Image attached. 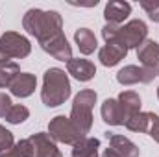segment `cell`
Instances as JSON below:
<instances>
[{"instance_id":"30bf717a","label":"cell","mask_w":159,"mask_h":157,"mask_svg":"<svg viewBox=\"0 0 159 157\" xmlns=\"http://www.w3.org/2000/svg\"><path fill=\"white\" fill-rule=\"evenodd\" d=\"M128 56V48L124 44H120L119 41H107L100 52H98V59L104 67H115Z\"/></svg>"},{"instance_id":"ba28073f","label":"cell","mask_w":159,"mask_h":157,"mask_svg":"<svg viewBox=\"0 0 159 157\" xmlns=\"http://www.w3.org/2000/svg\"><path fill=\"white\" fill-rule=\"evenodd\" d=\"M41 48L46 52V54H50L54 59H57V61H70L72 59V46L69 44V41L65 37V34L61 32V34H57L56 37H52V39L44 41L43 44H41Z\"/></svg>"},{"instance_id":"8992f818","label":"cell","mask_w":159,"mask_h":157,"mask_svg":"<svg viewBox=\"0 0 159 157\" xmlns=\"http://www.w3.org/2000/svg\"><path fill=\"white\" fill-rule=\"evenodd\" d=\"M30 52H32L30 41L17 32H6L0 37V54L7 59H11V57L22 59V57L30 56Z\"/></svg>"},{"instance_id":"2e32d148","label":"cell","mask_w":159,"mask_h":157,"mask_svg":"<svg viewBox=\"0 0 159 157\" xmlns=\"http://www.w3.org/2000/svg\"><path fill=\"white\" fill-rule=\"evenodd\" d=\"M107 139H109V148L119 157H139L137 144H133L128 137H124V135H113V133L109 135L107 133Z\"/></svg>"},{"instance_id":"5bb4252c","label":"cell","mask_w":159,"mask_h":157,"mask_svg":"<svg viewBox=\"0 0 159 157\" xmlns=\"http://www.w3.org/2000/svg\"><path fill=\"white\" fill-rule=\"evenodd\" d=\"M67 72L76 78L78 81H91L96 74V67L94 63H91L89 59H80V57H72L67 63Z\"/></svg>"},{"instance_id":"ac0fdd59","label":"cell","mask_w":159,"mask_h":157,"mask_svg":"<svg viewBox=\"0 0 159 157\" xmlns=\"http://www.w3.org/2000/svg\"><path fill=\"white\" fill-rule=\"evenodd\" d=\"M74 41H76L80 52H81L83 56H91V54L98 48L96 37H94V34H93L89 28H78L76 34H74Z\"/></svg>"},{"instance_id":"484cf974","label":"cell","mask_w":159,"mask_h":157,"mask_svg":"<svg viewBox=\"0 0 159 157\" xmlns=\"http://www.w3.org/2000/svg\"><path fill=\"white\" fill-rule=\"evenodd\" d=\"M148 135L156 141V142H159V117L154 113L152 115V120H150V128H148Z\"/></svg>"},{"instance_id":"ffe728a7","label":"cell","mask_w":159,"mask_h":157,"mask_svg":"<svg viewBox=\"0 0 159 157\" xmlns=\"http://www.w3.org/2000/svg\"><path fill=\"white\" fill-rule=\"evenodd\" d=\"M154 113H137L131 118H128V122L124 124L129 131H139V133H148V128H150V120H152Z\"/></svg>"},{"instance_id":"9a60e30c","label":"cell","mask_w":159,"mask_h":157,"mask_svg":"<svg viewBox=\"0 0 159 157\" xmlns=\"http://www.w3.org/2000/svg\"><path fill=\"white\" fill-rule=\"evenodd\" d=\"M102 120L109 126H124L126 117L117 98H107L102 104Z\"/></svg>"},{"instance_id":"83f0119b","label":"cell","mask_w":159,"mask_h":157,"mask_svg":"<svg viewBox=\"0 0 159 157\" xmlns=\"http://www.w3.org/2000/svg\"><path fill=\"white\" fill-rule=\"evenodd\" d=\"M4 61H9V59H7V57H4V56L0 54V63H4Z\"/></svg>"},{"instance_id":"f546056e","label":"cell","mask_w":159,"mask_h":157,"mask_svg":"<svg viewBox=\"0 0 159 157\" xmlns=\"http://www.w3.org/2000/svg\"><path fill=\"white\" fill-rule=\"evenodd\" d=\"M157 76H159V74H157Z\"/></svg>"},{"instance_id":"5b68a950","label":"cell","mask_w":159,"mask_h":157,"mask_svg":"<svg viewBox=\"0 0 159 157\" xmlns=\"http://www.w3.org/2000/svg\"><path fill=\"white\" fill-rule=\"evenodd\" d=\"M48 135L57 141V142H63V144H76L81 139H85L81 133L78 131V128L72 124V120L69 117H63V115H57L50 120L48 124Z\"/></svg>"},{"instance_id":"7402d4cb","label":"cell","mask_w":159,"mask_h":157,"mask_svg":"<svg viewBox=\"0 0 159 157\" xmlns=\"http://www.w3.org/2000/svg\"><path fill=\"white\" fill-rule=\"evenodd\" d=\"M28 117H30V111H28L26 105H13V107L9 109L6 120H7L9 124H22Z\"/></svg>"},{"instance_id":"3957f363","label":"cell","mask_w":159,"mask_h":157,"mask_svg":"<svg viewBox=\"0 0 159 157\" xmlns=\"http://www.w3.org/2000/svg\"><path fill=\"white\" fill-rule=\"evenodd\" d=\"M102 37L107 41H119L128 50L129 48H139L146 37H148V26L141 19H133L126 22L124 26H115V24H106L102 28Z\"/></svg>"},{"instance_id":"6da1fadb","label":"cell","mask_w":159,"mask_h":157,"mask_svg":"<svg viewBox=\"0 0 159 157\" xmlns=\"http://www.w3.org/2000/svg\"><path fill=\"white\" fill-rule=\"evenodd\" d=\"M22 26L30 35H34L39 41V44H43L44 41L52 39L63 32V19L57 11H43L34 7L24 13Z\"/></svg>"},{"instance_id":"4316f807","label":"cell","mask_w":159,"mask_h":157,"mask_svg":"<svg viewBox=\"0 0 159 157\" xmlns=\"http://www.w3.org/2000/svg\"><path fill=\"white\" fill-rule=\"evenodd\" d=\"M102 157H119V155H117L111 148H106V150H104V154H102Z\"/></svg>"},{"instance_id":"9c48e42d","label":"cell","mask_w":159,"mask_h":157,"mask_svg":"<svg viewBox=\"0 0 159 157\" xmlns=\"http://www.w3.org/2000/svg\"><path fill=\"white\" fill-rule=\"evenodd\" d=\"M30 141L34 144V157H63L59 148L56 146V141L48 133H34Z\"/></svg>"},{"instance_id":"f1b7e54d","label":"cell","mask_w":159,"mask_h":157,"mask_svg":"<svg viewBox=\"0 0 159 157\" xmlns=\"http://www.w3.org/2000/svg\"><path fill=\"white\" fill-rule=\"evenodd\" d=\"M157 98H159V87H157Z\"/></svg>"},{"instance_id":"7c38bea8","label":"cell","mask_w":159,"mask_h":157,"mask_svg":"<svg viewBox=\"0 0 159 157\" xmlns=\"http://www.w3.org/2000/svg\"><path fill=\"white\" fill-rule=\"evenodd\" d=\"M131 13V4L128 2H120V0H111L106 4L104 7V17H106V24H115L120 26V22H124Z\"/></svg>"},{"instance_id":"8fae6325","label":"cell","mask_w":159,"mask_h":157,"mask_svg":"<svg viewBox=\"0 0 159 157\" xmlns=\"http://www.w3.org/2000/svg\"><path fill=\"white\" fill-rule=\"evenodd\" d=\"M35 87H37V78L30 72H19L9 83V91L17 98H28L30 94H34Z\"/></svg>"},{"instance_id":"52a82bcc","label":"cell","mask_w":159,"mask_h":157,"mask_svg":"<svg viewBox=\"0 0 159 157\" xmlns=\"http://www.w3.org/2000/svg\"><path fill=\"white\" fill-rule=\"evenodd\" d=\"M159 70L156 69H146V67H137V65H128L117 72V81L120 85H137V83H150L154 78H157Z\"/></svg>"},{"instance_id":"7a4b0ae2","label":"cell","mask_w":159,"mask_h":157,"mask_svg":"<svg viewBox=\"0 0 159 157\" xmlns=\"http://www.w3.org/2000/svg\"><path fill=\"white\" fill-rule=\"evenodd\" d=\"M70 81L69 74H65L63 69L52 67L44 72L43 89H41V100L46 107H57L65 104L70 96Z\"/></svg>"},{"instance_id":"cb8c5ba5","label":"cell","mask_w":159,"mask_h":157,"mask_svg":"<svg viewBox=\"0 0 159 157\" xmlns=\"http://www.w3.org/2000/svg\"><path fill=\"white\" fill-rule=\"evenodd\" d=\"M141 7L148 13L150 20L154 22H159V2H143Z\"/></svg>"},{"instance_id":"603a6c76","label":"cell","mask_w":159,"mask_h":157,"mask_svg":"<svg viewBox=\"0 0 159 157\" xmlns=\"http://www.w3.org/2000/svg\"><path fill=\"white\" fill-rule=\"evenodd\" d=\"M13 144H15V141H13V133H11L9 129H6L4 126H0V154L11 150Z\"/></svg>"},{"instance_id":"d4e9b609","label":"cell","mask_w":159,"mask_h":157,"mask_svg":"<svg viewBox=\"0 0 159 157\" xmlns=\"http://www.w3.org/2000/svg\"><path fill=\"white\" fill-rule=\"evenodd\" d=\"M11 107H13L11 98H9L7 94L0 92V118H6V117H7V113H9V109H11Z\"/></svg>"},{"instance_id":"44dd1931","label":"cell","mask_w":159,"mask_h":157,"mask_svg":"<svg viewBox=\"0 0 159 157\" xmlns=\"http://www.w3.org/2000/svg\"><path fill=\"white\" fill-rule=\"evenodd\" d=\"M19 65L13 61H4L0 63V89L2 87H9V83L13 81V78L19 74Z\"/></svg>"},{"instance_id":"4fadbf2b","label":"cell","mask_w":159,"mask_h":157,"mask_svg":"<svg viewBox=\"0 0 159 157\" xmlns=\"http://www.w3.org/2000/svg\"><path fill=\"white\" fill-rule=\"evenodd\" d=\"M137 59L141 61V67L159 70V44L152 39H146L137 48Z\"/></svg>"},{"instance_id":"277c9868","label":"cell","mask_w":159,"mask_h":157,"mask_svg":"<svg viewBox=\"0 0 159 157\" xmlns=\"http://www.w3.org/2000/svg\"><path fill=\"white\" fill-rule=\"evenodd\" d=\"M96 98H98V94L93 89H83L74 96L72 111H70L69 118L72 120V124L78 128V131L83 137H87V133L93 128V107L96 104Z\"/></svg>"},{"instance_id":"d6986e66","label":"cell","mask_w":159,"mask_h":157,"mask_svg":"<svg viewBox=\"0 0 159 157\" xmlns=\"http://www.w3.org/2000/svg\"><path fill=\"white\" fill-rule=\"evenodd\" d=\"M98 148H100L98 139L85 137L72 146V157H98Z\"/></svg>"},{"instance_id":"e0dca14e","label":"cell","mask_w":159,"mask_h":157,"mask_svg":"<svg viewBox=\"0 0 159 157\" xmlns=\"http://www.w3.org/2000/svg\"><path fill=\"white\" fill-rule=\"evenodd\" d=\"M119 104L124 111V117H126V122L128 118H131L133 115L141 113V96L135 92V91H124L119 94Z\"/></svg>"}]
</instances>
